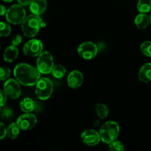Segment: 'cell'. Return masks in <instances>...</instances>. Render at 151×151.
Wrapping results in <instances>:
<instances>
[{"instance_id": "cell-12", "label": "cell", "mask_w": 151, "mask_h": 151, "mask_svg": "<svg viewBox=\"0 0 151 151\" xmlns=\"http://www.w3.org/2000/svg\"><path fill=\"white\" fill-rule=\"evenodd\" d=\"M83 75L78 70H74L69 74L67 77L68 86L71 88L77 89L82 86L83 83Z\"/></svg>"}, {"instance_id": "cell-3", "label": "cell", "mask_w": 151, "mask_h": 151, "mask_svg": "<svg viewBox=\"0 0 151 151\" xmlns=\"http://www.w3.org/2000/svg\"><path fill=\"white\" fill-rule=\"evenodd\" d=\"M119 131L120 128L117 122L114 121H108L102 125L99 131L101 141L109 145L117 139Z\"/></svg>"}, {"instance_id": "cell-7", "label": "cell", "mask_w": 151, "mask_h": 151, "mask_svg": "<svg viewBox=\"0 0 151 151\" xmlns=\"http://www.w3.org/2000/svg\"><path fill=\"white\" fill-rule=\"evenodd\" d=\"M99 50L97 44L91 41H86L79 45L78 53L81 58L86 60H91L94 58L98 53Z\"/></svg>"}, {"instance_id": "cell-6", "label": "cell", "mask_w": 151, "mask_h": 151, "mask_svg": "<svg viewBox=\"0 0 151 151\" xmlns=\"http://www.w3.org/2000/svg\"><path fill=\"white\" fill-rule=\"evenodd\" d=\"M36 66L41 74L47 75L52 73V71L55 66L52 55L48 51H43L38 56Z\"/></svg>"}, {"instance_id": "cell-26", "label": "cell", "mask_w": 151, "mask_h": 151, "mask_svg": "<svg viewBox=\"0 0 151 151\" xmlns=\"http://www.w3.org/2000/svg\"><path fill=\"white\" fill-rule=\"evenodd\" d=\"M10 69L6 66H2L0 70V80L1 81H5L10 77Z\"/></svg>"}, {"instance_id": "cell-14", "label": "cell", "mask_w": 151, "mask_h": 151, "mask_svg": "<svg viewBox=\"0 0 151 151\" xmlns=\"http://www.w3.org/2000/svg\"><path fill=\"white\" fill-rule=\"evenodd\" d=\"M19 53V49L17 48V47L11 44L4 50V53H3V58L5 62L11 63L17 58Z\"/></svg>"}, {"instance_id": "cell-1", "label": "cell", "mask_w": 151, "mask_h": 151, "mask_svg": "<svg viewBox=\"0 0 151 151\" xmlns=\"http://www.w3.org/2000/svg\"><path fill=\"white\" fill-rule=\"evenodd\" d=\"M41 74L38 68L25 63L17 64L13 70L15 78L20 83V84L25 86H32L36 85L41 78Z\"/></svg>"}, {"instance_id": "cell-9", "label": "cell", "mask_w": 151, "mask_h": 151, "mask_svg": "<svg viewBox=\"0 0 151 151\" xmlns=\"http://www.w3.org/2000/svg\"><path fill=\"white\" fill-rule=\"evenodd\" d=\"M4 91L10 98L16 100L19 98L22 94V88L20 86V83L15 78H10L7 80L4 84Z\"/></svg>"}, {"instance_id": "cell-13", "label": "cell", "mask_w": 151, "mask_h": 151, "mask_svg": "<svg viewBox=\"0 0 151 151\" xmlns=\"http://www.w3.org/2000/svg\"><path fill=\"white\" fill-rule=\"evenodd\" d=\"M47 0H32L29 4V10L32 14L41 16L47 10Z\"/></svg>"}, {"instance_id": "cell-25", "label": "cell", "mask_w": 151, "mask_h": 151, "mask_svg": "<svg viewBox=\"0 0 151 151\" xmlns=\"http://www.w3.org/2000/svg\"><path fill=\"white\" fill-rule=\"evenodd\" d=\"M1 116L2 119H10L13 116V111L9 107H1Z\"/></svg>"}, {"instance_id": "cell-31", "label": "cell", "mask_w": 151, "mask_h": 151, "mask_svg": "<svg viewBox=\"0 0 151 151\" xmlns=\"http://www.w3.org/2000/svg\"><path fill=\"white\" fill-rule=\"evenodd\" d=\"M7 9H6V7H4V6L3 5H1V16H4V15L6 14V13H7Z\"/></svg>"}, {"instance_id": "cell-33", "label": "cell", "mask_w": 151, "mask_h": 151, "mask_svg": "<svg viewBox=\"0 0 151 151\" xmlns=\"http://www.w3.org/2000/svg\"><path fill=\"white\" fill-rule=\"evenodd\" d=\"M149 17H150V24H151V15L149 16Z\"/></svg>"}, {"instance_id": "cell-28", "label": "cell", "mask_w": 151, "mask_h": 151, "mask_svg": "<svg viewBox=\"0 0 151 151\" xmlns=\"http://www.w3.org/2000/svg\"><path fill=\"white\" fill-rule=\"evenodd\" d=\"M7 134V128L4 126V123H3V122H1V124H0V139L2 140L3 139L6 137Z\"/></svg>"}, {"instance_id": "cell-22", "label": "cell", "mask_w": 151, "mask_h": 151, "mask_svg": "<svg viewBox=\"0 0 151 151\" xmlns=\"http://www.w3.org/2000/svg\"><path fill=\"white\" fill-rule=\"evenodd\" d=\"M140 50L143 55L151 58V41H146L140 45Z\"/></svg>"}, {"instance_id": "cell-5", "label": "cell", "mask_w": 151, "mask_h": 151, "mask_svg": "<svg viewBox=\"0 0 151 151\" xmlns=\"http://www.w3.org/2000/svg\"><path fill=\"white\" fill-rule=\"evenodd\" d=\"M6 19L12 24H20L25 19L26 10L22 4H13L10 6L6 13Z\"/></svg>"}, {"instance_id": "cell-8", "label": "cell", "mask_w": 151, "mask_h": 151, "mask_svg": "<svg viewBox=\"0 0 151 151\" xmlns=\"http://www.w3.org/2000/svg\"><path fill=\"white\" fill-rule=\"evenodd\" d=\"M44 46L41 41L31 39L26 42L23 47V52L28 57H37L43 52Z\"/></svg>"}, {"instance_id": "cell-23", "label": "cell", "mask_w": 151, "mask_h": 151, "mask_svg": "<svg viewBox=\"0 0 151 151\" xmlns=\"http://www.w3.org/2000/svg\"><path fill=\"white\" fill-rule=\"evenodd\" d=\"M11 33V27L4 22L0 23V35L1 37H7Z\"/></svg>"}, {"instance_id": "cell-24", "label": "cell", "mask_w": 151, "mask_h": 151, "mask_svg": "<svg viewBox=\"0 0 151 151\" xmlns=\"http://www.w3.org/2000/svg\"><path fill=\"white\" fill-rule=\"evenodd\" d=\"M109 150L111 151H123L125 150V147L121 142L116 139L109 144Z\"/></svg>"}, {"instance_id": "cell-20", "label": "cell", "mask_w": 151, "mask_h": 151, "mask_svg": "<svg viewBox=\"0 0 151 151\" xmlns=\"http://www.w3.org/2000/svg\"><path fill=\"white\" fill-rule=\"evenodd\" d=\"M137 9L140 13H147L151 10V0H139Z\"/></svg>"}, {"instance_id": "cell-27", "label": "cell", "mask_w": 151, "mask_h": 151, "mask_svg": "<svg viewBox=\"0 0 151 151\" xmlns=\"http://www.w3.org/2000/svg\"><path fill=\"white\" fill-rule=\"evenodd\" d=\"M22 38L20 35H15L12 38L11 40V44L13 46H16V47H18V46L22 44Z\"/></svg>"}, {"instance_id": "cell-15", "label": "cell", "mask_w": 151, "mask_h": 151, "mask_svg": "<svg viewBox=\"0 0 151 151\" xmlns=\"http://www.w3.org/2000/svg\"><path fill=\"white\" fill-rule=\"evenodd\" d=\"M138 78L141 82H151V63H146L140 68Z\"/></svg>"}, {"instance_id": "cell-32", "label": "cell", "mask_w": 151, "mask_h": 151, "mask_svg": "<svg viewBox=\"0 0 151 151\" xmlns=\"http://www.w3.org/2000/svg\"><path fill=\"white\" fill-rule=\"evenodd\" d=\"M2 1H4V2H11L13 0H2Z\"/></svg>"}, {"instance_id": "cell-10", "label": "cell", "mask_w": 151, "mask_h": 151, "mask_svg": "<svg viewBox=\"0 0 151 151\" xmlns=\"http://www.w3.org/2000/svg\"><path fill=\"white\" fill-rule=\"evenodd\" d=\"M37 117L35 114L31 113H25L21 115L16 120V123L22 131H29L36 125Z\"/></svg>"}, {"instance_id": "cell-18", "label": "cell", "mask_w": 151, "mask_h": 151, "mask_svg": "<svg viewBox=\"0 0 151 151\" xmlns=\"http://www.w3.org/2000/svg\"><path fill=\"white\" fill-rule=\"evenodd\" d=\"M20 128L16 122H13L10 124L7 128V136L10 139H16L19 135L20 132Z\"/></svg>"}, {"instance_id": "cell-19", "label": "cell", "mask_w": 151, "mask_h": 151, "mask_svg": "<svg viewBox=\"0 0 151 151\" xmlns=\"http://www.w3.org/2000/svg\"><path fill=\"white\" fill-rule=\"evenodd\" d=\"M94 109L97 116L100 119H106L109 114V109L106 105L103 103H97L94 106Z\"/></svg>"}, {"instance_id": "cell-11", "label": "cell", "mask_w": 151, "mask_h": 151, "mask_svg": "<svg viewBox=\"0 0 151 151\" xmlns=\"http://www.w3.org/2000/svg\"><path fill=\"white\" fill-rule=\"evenodd\" d=\"M81 139L83 142L90 147H94L100 143V133L93 129H88L83 131L81 135Z\"/></svg>"}, {"instance_id": "cell-2", "label": "cell", "mask_w": 151, "mask_h": 151, "mask_svg": "<svg viewBox=\"0 0 151 151\" xmlns=\"http://www.w3.org/2000/svg\"><path fill=\"white\" fill-rule=\"evenodd\" d=\"M43 19L40 16L31 14L27 16L22 23V31L27 38H33L39 32L40 28L42 27Z\"/></svg>"}, {"instance_id": "cell-29", "label": "cell", "mask_w": 151, "mask_h": 151, "mask_svg": "<svg viewBox=\"0 0 151 151\" xmlns=\"http://www.w3.org/2000/svg\"><path fill=\"white\" fill-rule=\"evenodd\" d=\"M0 94H1V107H4V104L7 102V99L8 96L7 95V94L4 91V89H1L0 91Z\"/></svg>"}, {"instance_id": "cell-16", "label": "cell", "mask_w": 151, "mask_h": 151, "mask_svg": "<svg viewBox=\"0 0 151 151\" xmlns=\"http://www.w3.org/2000/svg\"><path fill=\"white\" fill-rule=\"evenodd\" d=\"M134 23H135L136 26H137V27L138 29H146L148 27V25L150 24V17L146 13H140L139 14H138L136 16Z\"/></svg>"}, {"instance_id": "cell-21", "label": "cell", "mask_w": 151, "mask_h": 151, "mask_svg": "<svg viewBox=\"0 0 151 151\" xmlns=\"http://www.w3.org/2000/svg\"><path fill=\"white\" fill-rule=\"evenodd\" d=\"M66 73V69L64 66L61 64H57L54 66L52 71V74L53 77L57 79H60V78H63Z\"/></svg>"}, {"instance_id": "cell-4", "label": "cell", "mask_w": 151, "mask_h": 151, "mask_svg": "<svg viewBox=\"0 0 151 151\" xmlns=\"http://www.w3.org/2000/svg\"><path fill=\"white\" fill-rule=\"evenodd\" d=\"M54 90L52 81L47 78H40L35 85V94L41 100H47L52 96Z\"/></svg>"}, {"instance_id": "cell-30", "label": "cell", "mask_w": 151, "mask_h": 151, "mask_svg": "<svg viewBox=\"0 0 151 151\" xmlns=\"http://www.w3.org/2000/svg\"><path fill=\"white\" fill-rule=\"evenodd\" d=\"M32 0H17V1L19 2V4H22V6H27L29 4H30L31 1Z\"/></svg>"}, {"instance_id": "cell-17", "label": "cell", "mask_w": 151, "mask_h": 151, "mask_svg": "<svg viewBox=\"0 0 151 151\" xmlns=\"http://www.w3.org/2000/svg\"><path fill=\"white\" fill-rule=\"evenodd\" d=\"M20 109L24 113H31L35 109V102L29 97H25L21 101Z\"/></svg>"}]
</instances>
